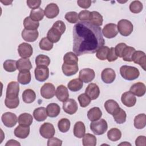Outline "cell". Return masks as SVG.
I'll list each match as a JSON object with an SVG mask.
<instances>
[{"mask_svg":"<svg viewBox=\"0 0 146 146\" xmlns=\"http://www.w3.org/2000/svg\"><path fill=\"white\" fill-rule=\"evenodd\" d=\"M117 59V56L115 53V48L111 47L108 51V53L107 56V59L108 60V62H111L116 60Z\"/></svg>","mask_w":146,"mask_h":146,"instance_id":"obj_57","label":"cell"},{"mask_svg":"<svg viewBox=\"0 0 146 146\" xmlns=\"http://www.w3.org/2000/svg\"><path fill=\"white\" fill-rule=\"evenodd\" d=\"M95 76V71L91 68H83L81 70L79 74V79L84 83H87L92 82Z\"/></svg>","mask_w":146,"mask_h":146,"instance_id":"obj_13","label":"cell"},{"mask_svg":"<svg viewBox=\"0 0 146 146\" xmlns=\"http://www.w3.org/2000/svg\"><path fill=\"white\" fill-rule=\"evenodd\" d=\"M78 100L82 107H86L91 102V99L86 93L79 95L78 97Z\"/></svg>","mask_w":146,"mask_h":146,"instance_id":"obj_50","label":"cell"},{"mask_svg":"<svg viewBox=\"0 0 146 146\" xmlns=\"http://www.w3.org/2000/svg\"><path fill=\"white\" fill-rule=\"evenodd\" d=\"M135 51L136 50L133 47L127 46L122 54V58L123 60L126 62H132V58Z\"/></svg>","mask_w":146,"mask_h":146,"instance_id":"obj_42","label":"cell"},{"mask_svg":"<svg viewBox=\"0 0 146 146\" xmlns=\"http://www.w3.org/2000/svg\"><path fill=\"white\" fill-rule=\"evenodd\" d=\"M62 70L63 74L67 76H72L75 75L78 71V64H66L63 63L62 66Z\"/></svg>","mask_w":146,"mask_h":146,"instance_id":"obj_23","label":"cell"},{"mask_svg":"<svg viewBox=\"0 0 146 146\" xmlns=\"http://www.w3.org/2000/svg\"><path fill=\"white\" fill-rule=\"evenodd\" d=\"M23 26L25 29L27 30H37L39 23L33 21L30 17H27L23 21Z\"/></svg>","mask_w":146,"mask_h":146,"instance_id":"obj_37","label":"cell"},{"mask_svg":"<svg viewBox=\"0 0 146 146\" xmlns=\"http://www.w3.org/2000/svg\"><path fill=\"white\" fill-rule=\"evenodd\" d=\"M103 21V17L99 12L96 11H93L91 12V17L89 22L95 26L99 27L102 25Z\"/></svg>","mask_w":146,"mask_h":146,"instance_id":"obj_38","label":"cell"},{"mask_svg":"<svg viewBox=\"0 0 146 146\" xmlns=\"http://www.w3.org/2000/svg\"><path fill=\"white\" fill-rule=\"evenodd\" d=\"M129 91L138 97L143 96L145 94V85L142 82H137L130 87Z\"/></svg>","mask_w":146,"mask_h":146,"instance_id":"obj_19","label":"cell"},{"mask_svg":"<svg viewBox=\"0 0 146 146\" xmlns=\"http://www.w3.org/2000/svg\"><path fill=\"white\" fill-rule=\"evenodd\" d=\"M35 78L39 82H44L49 76V69L46 66H36L34 70Z\"/></svg>","mask_w":146,"mask_h":146,"instance_id":"obj_7","label":"cell"},{"mask_svg":"<svg viewBox=\"0 0 146 146\" xmlns=\"http://www.w3.org/2000/svg\"><path fill=\"white\" fill-rule=\"evenodd\" d=\"M31 79V73L29 70L20 71L18 75V82L23 85L29 84Z\"/></svg>","mask_w":146,"mask_h":146,"instance_id":"obj_25","label":"cell"},{"mask_svg":"<svg viewBox=\"0 0 146 146\" xmlns=\"http://www.w3.org/2000/svg\"><path fill=\"white\" fill-rule=\"evenodd\" d=\"M96 137L91 133L85 134L83 137L82 143L83 146H95L96 145Z\"/></svg>","mask_w":146,"mask_h":146,"instance_id":"obj_40","label":"cell"},{"mask_svg":"<svg viewBox=\"0 0 146 146\" xmlns=\"http://www.w3.org/2000/svg\"><path fill=\"white\" fill-rule=\"evenodd\" d=\"M3 66L4 70L7 72L15 71L17 69V61L11 59L6 60L4 62Z\"/></svg>","mask_w":146,"mask_h":146,"instance_id":"obj_46","label":"cell"},{"mask_svg":"<svg viewBox=\"0 0 146 146\" xmlns=\"http://www.w3.org/2000/svg\"><path fill=\"white\" fill-rule=\"evenodd\" d=\"M91 1L90 0H78L77 3L78 6L83 9H88L91 5Z\"/></svg>","mask_w":146,"mask_h":146,"instance_id":"obj_58","label":"cell"},{"mask_svg":"<svg viewBox=\"0 0 146 146\" xmlns=\"http://www.w3.org/2000/svg\"><path fill=\"white\" fill-rule=\"evenodd\" d=\"M39 133L43 138L50 139L55 135V128L51 123H44L40 126Z\"/></svg>","mask_w":146,"mask_h":146,"instance_id":"obj_8","label":"cell"},{"mask_svg":"<svg viewBox=\"0 0 146 146\" xmlns=\"http://www.w3.org/2000/svg\"><path fill=\"white\" fill-rule=\"evenodd\" d=\"M70 121L68 119L62 118L58 121V127L61 132L65 133L70 129Z\"/></svg>","mask_w":146,"mask_h":146,"instance_id":"obj_44","label":"cell"},{"mask_svg":"<svg viewBox=\"0 0 146 146\" xmlns=\"http://www.w3.org/2000/svg\"><path fill=\"white\" fill-rule=\"evenodd\" d=\"M42 1L40 0H27L26 1L27 6L32 10L38 9L41 4Z\"/></svg>","mask_w":146,"mask_h":146,"instance_id":"obj_55","label":"cell"},{"mask_svg":"<svg viewBox=\"0 0 146 146\" xmlns=\"http://www.w3.org/2000/svg\"><path fill=\"white\" fill-rule=\"evenodd\" d=\"M107 137L110 140L112 141H116L120 139L121 137V132L120 129L113 128L108 131Z\"/></svg>","mask_w":146,"mask_h":146,"instance_id":"obj_41","label":"cell"},{"mask_svg":"<svg viewBox=\"0 0 146 146\" xmlns=\"http://www.w3.org/2000/svg\"><path fill=\"white\" fill-rule=\"evenodd\" d=\"M146 116L144 113H140L136 115L134 118V126L136 128L140 129L145 127Z\"/></svg>","mask_w":146,"mask_h":146,"instance_id":"obj_35","label":"cell"},{"mask_svg":"<svg viewBox=\"0 0 146 146\" xmlns=\"http://www.w3.org/2000/svg\"><path fill=\"white\" fill-rule=\"evenodd\" d=\"M65 19L71 23H75L78 21V15L75 11L67 12L64 16Z\"/></svg>","mask_w":146,"mask_h":146,"instance_id":"obj_51","label":"cell"},{"mask_svg":"<svg viewBox=\"0 0 146 146\" xmlns=\"http://www.w3.org/2000/svg\"><path fill=\"white\" fill-rule=\"evenodd\" d=\"M119 145H131V144L128 143H127V142H125V143H120Z\"/></svg>","mask_w":146,"mask_h":146,"instance_id":"obj_62","label":"cell"},{"mask_svg":"<svg viewBox=\"0 0 146 146\" xmlns=\"http://www.w3.org/2000/svg\"><path fill=\"white\" fill-rule=\"evenodd\" d=\"M19 91V82L15 81H11L7 84L6 98L9 99H14L18 98V94Z\"/></svg>","mask_w":146,"mask_h":146,"instance_id":"obj_6","label":"cell"},{"mask_svg":"<svg viewBox=\"0 0 146 146\" xmlns=\"http://www.w3.org/2000/svg\"><path fill=\"white\" fill-rule=\"evenodd\" d=\"M135 145L137 146H145L146 138L145 136H139L135 140Z\"/></svg>","mask_w":146,"mask_h":146,"instance_id":"obj_59","label":"cell"},{"mask_svg":"<svg viewBox=\"0 0 146 146\" xmlns=\"http://www.w3.org/2000/svg\"><path fill=\"white\" fill-rule=\"evenodd\" d=\"M129 10L132 13L137 14L143 10V4L139 1H133L129 5Z\"/></svg>","mask_w":146,"mask_h":146,"instance_id":"obj_49","label":"cell"},{"mask_svg":"<svg viewBox=\"0 0 146 146\" xmlns=\"http://www.w3.org/2000/svg\"><path fill=\"white\" fill-rule=\"evenodd\" d=\"M102 34L107 38H113L118 34L117 25L115 23H108L104 26L102 30Z\"/></svg>","mask_w":146,"mask_h":146,"instance_id":"obj_12","label":"cell"},{"mask_svg":"<svg viewBox=\"0 0 146 146\" xmlns=\"http://www.w3.org/2000/svg\"><path fill=\"white\" fill-rule=\"evenodd\" d=\"M118 32L124 36H128L133 31V26L132 23L127 19H121L117 22Z\"/></svg>","mask_w":146,"mask_h":146,"instance_id":"obj_5","label":"cell"},{"mask_svg":"<svg viewBox=\"0 0 146 146\" xmlns=\"http://www.w3.org/2000/svg\"><path fill=\"white\" fill-rule=\"evenodd\" d=\"M101 78L104 83L110 84L115 80L116 74L113 69L111 68H106L102 71Z\"/></svg>","mask_w":146,"mask_h":146,"instance_id":"obj_16","label":"cell"},{"mask_svg":"<svg viewBox=\"0 0 146 146\" xmlns=\"http://www.w3.org/2000/svg\"><path fill=\"white\" fill-rule=\"evenodd\" d=\"M5 106L9 108H10V109L16 108L19 104V98L14 99H9L6 98L5 100Z\"/></svg>","mask_w":146,"mask_h":146,"instance_id":"obj_52","label":"cell"},{"mask_svg":"<svg viewBox=\"0 0 146 146\" xmlns=\"http://www.w3.org/2000/svg\"><path fill=\"white\" fill-rule=\"evenodd\" d=\"M102 116V112L98 107H94L91 108L87 112V117L91 121H94L100 119Z\"/></svg>","mask_w":146,"mask_h":146,"instance_id":"obj_28","label":"cell"},{"mask_svg":"<svg viewBox=\"0 0 146 146\" xmlns=\"http://www.w3.org/2000/svg\"><path fill=\"white\" fill-rule=\"evenodd\" d=\"M63 62L66 64H78V58L77 55L72 52H67L63 57Z\"/></svg>","mask_w":146,"mask_h":146,"instance_id":"obj_43","label":"cell"},{"mask_svg":"<svg viewBox=\"0 0 146 146\" xmlns=\"http://www.w3.org/2000/svg\"><path fill=\"white\" fill-rule=\"evenodd\" d=\"M17 67L19 71L30 70L32 68V64L28 58H21L17 61Z\"/></svg>","mask_w":146,"mask_h":146,"instance_id":"obj_33","label":"cell"},{"mask_svg":"<svg viewBox=\"0 0 146 146\" xmlns=\"http://www.w3.org/2000/svg\"><path fill=\"white\" fill-rule=\"evenodd\" d=\"M46 111L48 116L50 117H55L60 112V106L56 103H50L46 107Z\"/></svg>","mask_w":146,"mask_h":146,"instance_id":"obj_27","label":"cell"},{"mask_svg":"<svg viewBox=\"0 0 146 146\" xmlns=\"http://www.w3.org/2000/svg\"><path fill=\"white\" fill-rule=\"evenodd\" d=\"M91 17V12L84 10L81 11L78 14V18L81 22H89Z\"/></svg>","mask_w":146,"mask_h":146,"instance_id":"obj_53","label":"cell"},{"mask_svg":"<svg viewBox=\"0 0 146 146\" xmlns=\"http://www.w3.org/2000/svg\"><path fill=\"white\" fill-rule=\"evenodd\" d=\"M44 15V13L42 8H38L31 10L30 14V17L34 21H40L43 19Z\"/></svg>","mask_w":146,"mask_h":146,"instance_id":"obj_39","label":"cell"},{"mask_svg":"<svg viewBox=\"0 0 146 146\" xmlns=\"http://www.w3.org/2000/svg\"><path fill=\"white\" fill-rule=\"evenodd\" d=\"M66 25L60 20L56 21L52 27L48 31L47 38L52 43H57L59 41L62 35L65 32Z\"/></svg>","mask_w":146,"mask_h":146,"instance_id":"obj_2","label":"cell"},{"mask_svg":"<svg viewBox=\"0 0 146 146\" xmlns=\"http://www.w3.org/2000/svg\"><path fill=\"white\" fill-rule=\"evenodd\" d=\"M85 93L90 98L91 100L97 99L100 94V90L97 84L95 83H90L86 87Z\"/></svg>","mask_w":146,"mask_h":146,"instance_id":"obj_20","label":"cell"},{"mask_svg":"<svg viewBox=\"0 0 146 146\" xmlns=\"http://www.w3.org/2000/svg\"><path fill=\"white\" fill-rule=\"evenodd\" d=\"M112 116L115 121L117 124H123L126 121V112L120 107L112 115Z\"/></svg>","mask_w":146,"mask_h":146,"instance_id":"obj_36","label":"cell"},{"mask_svg":"<svg viewBox=\"0 0 146 146\" xmlns=\"http://www.w3.org/2000/svg\"><path fill=\"white\" fill-rule=\"evenodd\" d=\"M44 13V15L47 18L52 19L58 15L59 13V9L56 3H51L46 6Z\"/></svg>","mask_w":146,"mask_h":146,"instance_id":"obj_17","label":"cell"},{"mask_svg":"<svg viewBox=\"0 0 146 146\" xmlns=\"http://www.w3.org/2000/svg\"><path fill=\"white\" fill-rule=\"evenodd\" d=\"M121 101V103L126 107H131L135 105L136 103V98L130 91H127L122 94Z\"/></svg>","mask_w":146,"mask_h":146,"instance_id":"obj_15","label":"cell"},{"mask_svg":"<svg viewBox=\"0 0 146 146\" xmlns=\"http://www.w3.org/2000/svg\"><path fill=\"white\" fill-rule=\"evenodd\" d=\"M39 46L42 50L50 51L53 47V43L51 42L47 37H44L40 40Z\"/></svg>","mask_w":146,"mask_h":146,"instance_id":"obj_47","label":"cell"},{"mask_svg":"<svg viewBox=\"0 0 146 146\" xmlns=\"http://www.w3.org/2000/svg\"><path fill=\"white\" fill-rule=\"evenodd\" d=\"M107 122L103 119H100L98 120L92 121L90 124V129L96 135L104 134L107 131Z\"/></svg>","mask_w":146,"mask_h":146,"instance_id":"obj_4","label":"cell"},{"mask_svg":"<svg viewBox=\"0 0 146 146\" xmlns=\"http://www.w3.org/2000/svg\"><path fill=\"white\" fill-rule=\"evenodd\" d=\"M5 145L6 146H8V145H21V144L15 140L11 139L6 143Z\"/></svg>","mask_w":146,"mask_h":146,"instance_id":"obj_60","label":"cell"},{"mask_svg":"<svg viewBox=\"0 0 146 146\" xmlns=\"http://www.w3.org/2000/svg\"><path fill=\"white\" fill-rule=\"evenodd\" d=\"M12 1H5V2H3V1H1V2L2 3H3L5 5H9L10 4H11V3H12Z\"/></svg>","mask_w":146,"mask_h":146,"instance_id":"obj_61","label":"cell"},{"mask_svg":"<svg viewBox=\"0 0 146 146\" xmlns=\"http://www.w3.org/2000/svg\"><path fill=\"white\" fill-rule=\"evenodd\" d=\"M145 54L141 51H136L132 58V60L135 63L139 64L144 70H145Z\"/></svg>","mask_w":146,"mask_h":146,"instance_id":"obj_18","label":"cell"},{"mask_svg":"<svg viewBox=\"0 0 146 146\" xmlns=\"http://www.w3.org/2000/svg\"><path fill=\"white\" fill-rule=\"evenodd\" d=\"M22 100L26 103H31L36 99L35 92L31 89H26L22 93Z\"/></svg>","mask_w":146,"mask_h":146,"instance_id":"obj_34","label":"cell"},{"mask_svg":"<svg viewBox=\"0 0 146 146\" xmlns=\"http://www.w3.org/2000/svg\"><path fill=\"white\" fill-rule=\"evenodd\" d=\"M74 135L78 138H82L85 135L86 127L82 121H77L74 127Z\"/></svg>","mask_w":146,"mask_h":146,"instance_id":"obj_29","label":"cell"},{"mask_svg":"<svg viewBox=\"0 0 146 146\" xmlns=\"http://www.w3.org/2000/svg\"><path fill=\"white\" fill-rule=\"evenodd\" d=\"M18 121L21 125L30 126L33 121V117L30 113H23L18 116Z\"/></svg>","mask_w":146,"mask_h":146,"instance_id":"obj_30","label":"cell"},{"mask_svg":"<svg viewBox=\"0 0 146 146\" xmlns=\"http://www.w3.org/2000/svg\"><path fill=\"white\" fill-rule=\"evenodd\" d=\"M55 86L50 83H44L40 88L41 96L46 99L52 98L55 95Z\"/></svg>","mask_w":146,"mask_h":146,"instance_id":"obj_9","label":"cell"},{"mask_svg":"<svg viewBox=\"0 0 146 146\" xmlns=\"http://www.w3.org/2000/svg\"><path fill=\"white\" fill-rule=\"evenodd\" d=\"M18 51L19 56L22 58H28L32 55L33 49L31 44L23 42L18 46Z\"/></svg>","mask_w":146,"mask_h":146,"instance_id":"obj_11","label":"cell"},{"mask_svg":"<svg viewBox=\"0 0 146 146\" xmlns=\"http://www.w3.org/2000/svg\"><path fill=\"white\" fill-rule=\"evenodd\" d=\"M104 108L108 113L112 115L120 108V107L115 100L109 99L105 102Z\"/></svg>","mask_w":146,"mask_h":146,"instance_id":"obj_32","label":"cell"},{"mask_svg":"<svg viewBox=\"0 0 146 146\" xmlns=\"http://www.w3.org/2000/svg\"><path fill=\"white\" fill-rule=\"evenodd\" d=\"M14 135L20 139L26 138L30 133V127L29 126H23L18 125L14 129Z\"/></svg>","mask_w":146,"mask_h":146,"instance_id":"obj_24","label":"cell"},{"mask_svg":"<svg viewBox=\"0 0 146 146\" xmlns=\"http://www.w3.org/2000/svg\"><path fill=\"white\" fill-rule=\"evenodd\" d=\"M62 107L63 111L69 115L74 114L78 108L76 102L73 99H68L63 102Z\"/></svg>","mask_w":146,"mask_h":146,"instance_id":"obj_14","label":"cell"},{"mask_svg":"<svg viewBox=\"0 0 146 146\" xmlns=\"http://www.w3.org/2000/svg\"><path fill=\"white\" fill-rule=\"evenodd\" d=\"M110 50V48L107 46H103L99 48L96 53V56L101 60L107 59V56Z\"/></svg>","mask_w":146,"mask_h":146,"instance_id":"obj_48","label":"cell"},{"mask_svg":"<svg viewBox=\"0 0 146 146\" xmlns=\"http://www.w3.org/2000/svg\"><path fill=\"white\" fill-rule=\"evenodd\" d=\"M55 95L59 101L64 102L69 97V93L67 88L64 85H59L58 86L55 91Z\"/></svg>","mask_w":146,"mask_h":146,"instance_id":"obj_22","label":"cell"},{"mask_svg":"<svg viewBox=\"0 0 146 146\" xmlns=\"http://www.w3.org/2000/svg\"><path fill=\"white\" fill-rule=\"evenodd\" d=\"M21 35L25 41L33 42L37 39L39 33L38 30H27L25 29L22 30Z\"/></svg>","mask_w":146,"mask_h":146,"instance_id":"obj_21","label":"cell"},{"mask_svg":"<svg viewBox=\"0 0 146 146\" xmlns=\"http://www.w3.org/2000/svg\"><path fill=\"white\" fill-rule=\"evenodd\" d=\"M1 119L3 124L9 128H11L15 126L18 121L17 115L15 113L10 112L4 113L2 115Z\"/></svg>","mask_w":146,"mask_h":146,"instance_id":"obj_10","label":"cell"},{"mask_svg":"<svg viewBox=\"0 0 146 146\" xmlns=\"http://www.w3.org/2000/svg\"><path fill=\"white\" fill-rule=\"evenodd\" d=\"M83 86V82L79 78L72 79L67 84V87L72 92H76L80 90Z\"/></svg>","mask_w":146,"mask_h":146,"instance_id":"obj_31","label":"cell"},{"mask_svg":"<svg viewBox=\"0 0 146 146\" xmlns=\"http://www.w3.org/2000/svg\"><path fill=\"white\" fill-rule=\"evenodd\" d=\"M35 64L36 66H48L50 64V58L45 55H38L35 58Z\"/></svg>","mask_w":146,"mask_h":146,"instance_id":"obj_45","label":"cell"},{"mask_svg":"<svg viewBox=\"0 0 146 146\" xmlns=\"http://www.w3.org/2000/svg\"><path fill=\"white\" fill-rule=\"evenodd\" d=\"M120 74L125 80H133L140 75L139 70L133 66L124 65L120 68Z\"/></svg>","mask_w":146,"mask_h":146,"instance_id":"obj_3","label":"cell"},{"mask_svg":"<svg viewBox=\"0 0 146 146\" xmlns=\"http://www.w3.org/2000/svg\"><path fill=\"white\" fill-rule=\"evenodd\" d=\"M47 145L48 146H54V145L61 146L62 145V141L56 137H52L48 139Z\"/></svg>","mask_w":146,"mask_h":146,"instance_id":"obj_56","label":"cell"},{"mask_svg":"<svg viewBox=\"0 0 146 146\" xmlns=\"http://www.w3.org/2000/svg\"><path fill=\"white\" fill-rule=\"evenodd\" d=\"M72 34V49L77 56L94 54L105 44L101 28L89 22L75 24Z\"/></svg>","mask_w":146,"mask_h":146,"instance_id":"obj_1","label":"cell"},{"mask_svg":"<svg viewBox=\"0 0 146 146\" xmlns=\"http://www.w3.org/2000/svg\"><path fill=\"white\" fill-rule=\"evenodd\" d=\"M47 113L46 108L43 107H38L34 110L33 112V116L38 121H43L47 119Z\"/></svg>","mask_w":146,"mask_h":146,"instance_id":"obj_26","label":"cell"},{"mask_svg":"<svg viewBox=\"0 0 146 146\" xmlns=\"http://www.w3.org/2000/svg\"><path fill=\"white\" fill-rule=\"evenodd\" d=\"M126 46H127V45L124 43H120L116 46V47L115 48V53H116V55L117 56V57L122 58L123 52Z\"/></svg>","mask_w":146,"mask_h":146,"instance_id":"obj_54","label":"cell"}]
</instances>
